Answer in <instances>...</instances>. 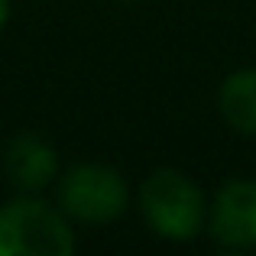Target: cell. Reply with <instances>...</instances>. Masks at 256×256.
Wrapping results in <instances>:
<instances>
[{
    "instance_id": "obj_6",
    "label": "cell",
    "mask_w": 256,
    "mask_h": 256,
    "mask_svg": "<svg viewBox=\"0 0 256 256\" xmlns=\"http://www.w3.org/2000/svg\"><path fill=\"white\" fill-rule=\"evenodd\" d=\"M218 104L224 120L234 130L256 136V68H244L227 78L224 88H220Z\"/></svg>"
},
{
    "instance_id": "obj_2",
    "label": "cell",
    "mask_w": 256,
    "mask_h": 256,
    "mask_svg": "<svg viewBox=\"0 0 256 256\" xmlns=\"http://www.w3.org/2000/svg\"><path fill=\"white\" fill-rule=\"evenodd\" d=\"M146 220L152 230L172 240H188L198 234L201 218H204V201L201 192L192 185V178L175 169H159L143 182L140 192Z\"/></svg>"
},
{
    "instance_id": "obj_1",
    "label": "cell",
    "mask_w": 256,
    "mask_h": 256,
    "mask_svg": "<svg viewBox=\"0 0 256 256\" xmlns=\"http://www.w3.org/2000/svg\"><path fill=\"white\" fill-rule=\"evenodd\" d=\"M72 250L68 224L46 201L20 198L0 208V256H68Z\"/></svg>"
},
{
    "instance_id": "obj_7",
    "label": "cell",
    "mask_w": 256,
    "mask_h": 256,
    "mask_svg": "<svg viewBox=\"0 0 256 256\" xmlns=\"http://www.w3.org/2000/svg\"><path fill=\"white\" fill-rule=\"evenodd\" d=\"M4 23H6V0H0V30H4Z\"/></svg>"
},
{
    "instance_id": "obj_3",
    "label": "cell",
    "mask_w": 256,
    "mask_h": 256,
    "mask_svg": "<svg viewBox=\"0 0 256 256\" xmlns=\"http://www.w3.org/2000/svg\"><path fill=\"white\" fill-rule=\"evenodd\" d=\"M62 208L78 220L104 224L126 208V185L110 169L78 166L62 178Z\"/></svg>"
},
{
    "instance_id": "obj_4",
    "label": "cell",
    "mask_w": 256,
    "mask_h": 256,
    "mask_svg": "<svg viewBox=\"0 0 256 256\" xmlns=\"http://www.w3.org/2000/svg\"><path fill=\"white\" fill-rule=\"evenodd\" d=\"M211 230L227 246H256V182H234L218 194Z\"/></svg>"
},
{
    "instance_id": "obj_5",
    "label": "cell",
    "mask_w": 256,
    "mask_h": 256,
    "mask_svg": "<svg viewBox=\"0 0 256 256\" xmlns=\"http://www.w3.org/2000/svg\"><path fill=\"white\" fill-rule=\"evenodd\" d=\"M4 169L10 175V182L23 192H39L46 188L52 178H56V169H58V159L52 152L49 143H42L39 136H16L4 152Z\"/></svg>"
}]
</instances>
